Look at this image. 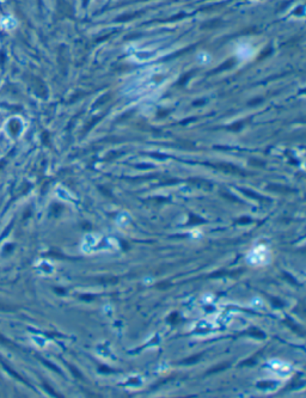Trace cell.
<instances>
[{
  "label": "cell",
  "mask_w": 306,
  "mask_h": 398,
  "mask_svg": "<svg viewBox=\"0 0 306 398\" xmlns=\"http://www.w3.org/2000/svg\"><path fill=\"white\" fill-rule=\"evenodd\" d=\"M118 249V243L114 238H101L98 234H87L81 243V251L84 254H93L98 251H115Z\"/></svg>",
  "instance_id": "6da1fadb"
},
{
  "label": "cell",
  "mask_w": 306,
  "mask_h": 398,
  "mask_svg": "<svg viewBox=\"0 0 306 398\" xmlns=\"http://www.w3.org/2000/svg\"><path fill=\"white\" fill-rule=\"evenodd\" d=\"M272 260L270 251L265 245H257L253 248L246 256V262L253 267H263L267 265Z\"/></svg>",
  "instance_id": "7a4b0ae2"
},
{
  "label": "cell",
  "mask_w": 306,
  "mask_h": 398,
  "mask_svg": "<svg viewBox=\"0 0 306 398\" xmlns=\"http://www.w3.org/2000/svg\"><path fill=\"white\" fill-rule=\"evenodd\" d=\"M268 367L270 368L274 373H276L279 377H287L291 371H292V367L288 362H286V361H282V360H279V359H273L270 360L268 362Z\"/></svg>",
  "instance_id": "3957f363"
},
{
  "label": "cell",
  "mask_w": 306,
  "mask_h": 398,
  "mask_svg": "<svg viewBox=\"0 0 306 398\" xmlns=\"http://www.w3.org/2000/svg\"><path fill=\"white\" fill-rule=\"evenodd\" d=\"M253 54H254V50H253V48H251V46H249V44H240L237 49V55L240 60L250 59L251 56H253Z\"/></svg>",
  "instance_id": "277c9868"
},
{
  "label": "cell",
  "mask_w": 306,
  "mask_h": 398,
  "mask_svg": "<svg viewBox=\"0 0 306 398\" xmlns=\"http://www.w3.org/2000/svg\"><path fill=\"white\" fill-rule=\"evenodd\" d=\"M132 218H131V215L127 213V212H122L117 215V218H116V224L120 226V227H124V226H127L129 223H131Z\"/></svg>",
  "instance_id": "5b68a950"
},
{
  "label": "cell",
  "mask_w": 306,
  "mask_h": 398,
  "mask_svg": "<svg viewBox=\"0 0 306 398\" xmlns=\"http://www.w3.org/2000/svg\"><path fill=\"white\" fill-rule=\"evenodd\" d=\"M196 60H197V62L201 63V65H207V63H209L212 61V56L209 55L208 53H206V51H201V53L197 54Z\"/></svg>",
  "instance_id": "8992f818"
}]
</instances>
